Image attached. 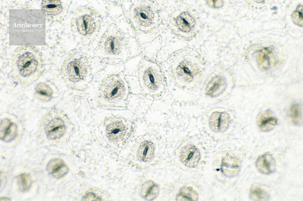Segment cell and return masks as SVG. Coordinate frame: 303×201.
Wrapping results in <instances>:
<instances>
[{
  "instance_id": "44dd1931",
  "label": "cell",
  "mask_w": 303,
  "mask_h": 201,
  "mask_svg": "<svg viewBox=\"0 0 303 201\" xmlns=\"http://www.w3.org/2000/svg\"><path fill=\"white\" fill-rule=\"evenodd\" d=\"M17 181L19 188L22 192L29 190L32 184L31 176L27 173H23L18 175Z\"/></svg>"
},
{
  "instance_id": "4fadbf2b",
  "label": "cell",
  "mask_w": 303,
  "mask_h": 201,
  "mask_svg": "<svg viewBox=\"0 0 303 201\" xmlns=\"http://www.w3.org/2000/svg\"><path fill=\"white\" fill-rule=\"evenodd\" d=\"M152 11L145 6L138 7L136 10L135 19L140 25L147 26L152 23L154 17Z\"/></svg>"
},
{
  "instance_id": "5bb4252c",
  "label": "cell",
  "mask_w": 303,
  "mask_h": 201,
  "mask_svg": "<svg viewBox=\"0 0 303 201\" xmlns=\"http://www.w3.org/2000/svg\"><path fill=\"white\" fill-rule=\"evenodd\" d=\"M17 131L16 125L7 119L3 120L0 126V138L6 142L12 140Z\"/></svg>"
},
{
  "instance_id": "6da1fadb",
  "label": "cell",
  "mask_w": 303,
  "mask_h": 201,
  "mask_svg": "<svg viewBox=\"0 0 303 201\" xmlns=\"http://www.w3.org/2000/svg\"><path fill=\"white\" fill-rule=\"evenodd\" d=\"M128 93V84L125 79L122 77L114 75L108 78L102 90V96L113 104L124 101Z\"/></svg>"
},
{
  "instance_id": "277c9868",
  "label": "cell",
  "mask_w": 303,
  "mask_h": 201,
  "mask_svg": "<svg viewBox=\"0 0 303 201\" xmlns=\"http://www.w3.org/2000/svg\"><path fill=\"white\" fill-rule=\"evenodd\" d=\"M180 157L181 161L185 165L192 167L197 164L200 154L198 149L194 145L190 144L183 148Z\"/></svg>"
},
{
  "instance_id": "3957f363",
  "label": "cell",
  "mask_w": 303,
  "mask_h": 201,
  "mask_svg": "<svg viewBox=\"0 0 303 201\" xmlns=\"http://www.w3.org/2000/svg\"><path fill=\"white\" fill-rule=\"evenodd\" d=\"M105 131L108 139L116 142L123 139L131 130V123L121 117H111L105 123Z\"/></svg>"
},
{
  "instance_id": "9a60e30c",
  "label": "cell",
  "mask_w": 303,
  "mask_h": 201,
  "mask_svg": "<svg viewBox=\"0 0 303 201\" xmlns=\"http://www.w3.org/2000/svg\"><path fill=\"white\" fill-rule=\"evenodd\" d=\"M176 24L179 28L182 31H190L195 24L193 17L187 12L182 13L177 18Z\"/></svg>"
},
{
  "instance_id": "ba28073f",
  "label": "cell",
  "mask_w": 303,
  "mask_h": 201,
  "mask_svg": "<svg viewBox=\"0 0 303 201\" xmlns=\"http://www.w3.org/2000/svg\"><path fill=\"white\" fill-rule=\"evenodd\" d=\"M229 118L226 114L215 112L211 116L209 122L211 129L218 132L225 130L229 125Z\"/></svg>"
},
{
  "instance_id": "9c48e42d",
  "label": "cell",
  "mask_w": 303,
  "mask_h": 201,
  "mask_svg": "<svg viewBox=\"0 0 303 201\" xmlns=\"http://www.w3.org/2000/svg\"><path fill=\"white\" fill-rule=\"evenodd\" d=\"M64 123L60 119L55 118L48 124L46 131L48 137L51 139H55L61 137L65 130Z\"/></svg>"
},
{
  "instance_id": "2e32d148",
  "label": "cell",
  "mask_w": 303,
  "mask_h": 201,
  "mask_svg": "<svg viewBox=\"0 0 303 201\" xmlns=\"http://www.w3.org/2000/svg\"><path fill=\"white\" fill-rule=\"evenodd\" d=\"M77 25L79 31L83 35L92 32L95 28V24L93 20L90 16L88 15L80 17L78 20Z\"/></svg>"
},
{
  "instance_id": "7a4b0ae2",
  "label": "cell",
  "mask_w": 303,
  "mask_h": 201,
  "mask_svg": "<svg viewBox=\"0 0 303 201\" xmlns=\"http://www.w3.org/2000/svg\"><path fill=\"white\" fill-rule=\"evenodd\" d=\"M138 74L140 85L146 93L158 94L163 90L164 78L158 68L148 66L139 70Z\"/></svg>"
},
{
  "instance_id": "e0dca14e",
  "label": "cell",
  "mask_w": 303,
  "mask_h": 201,
  "mask_svg": "<svg viewBox=\"0 0 303 201\" xmlns=\"http://www.w3.org/2000/svg\"><path fill=\"white\" fill-rule=\"evenodd\" d=\"M42 6L43 12L49 15L58 14L61 12L62 9L61 3L58 0H43Z\"/></svg>"
},
{
  "instance_id": "ffe728a7",
  "label": "cell",
  "mask_w": 303,
  "mask_h": 201,
  "mask_svg": "<svg viewBox=\"0 0 303 201\" xmlns=\"http://www.w3.org/2000/svg\"><path fill=\"white\" fill-rule=\"evenodd\" d=\"M289 116L292 122L296 125H300L302 122V110L299 104H292L290 107Z\"/></svg>"
},
{
  "instance_id": "d6986e66",
  "label": "cell",
  "mask_w": 303,
  "mask_h": 201,
  "mask_svg": "<svg viewBox=\"0 0 303 201\" xmlns=\"http://www.w3.org/2000/svg\"><path fill=\"white\" fill-rule=\"evenodd\" d=\"M250 198L254 201H265L269 197L267 192L259 186H253L251 188L249 193Z\"/></svg>"
},
{
  "instance_id": "52a82bcc",
  "label": "cell",
  "mask_w": 303,
  "mask_h": 201,
  "mask_svg": "<svg viewBox=\"0 0 303 201\" xmlns=\"http://www.w3.org/2000/svg\"><path fill=\"white\" fill-rule=\"evenodd\" d=\"M67 69L69 77L74 81L85 77L87 73L86 64L80 59H77L70 63Z\"/></svg>"
},
{
  "instance_id": "8fae6325",
  "label": "cell",
  "mask_w": 303,
  "mask_h": 201,
  "mask_svg": "<svg viewBox=\"0 0 303 201\" xmlns=\"http://www.w3.org/2000/svg\"><path fill=\"white\" fill-rule=\"evenodd\" d=\"M155 151V147L152 142L146 140L142 142L138 147L137 152V157L140 160L145 162L150 161L153 157Z\"/></svg>"
},
{
  "instance_id": "8992f818",
  "label": "cell",
  "mask_w": 303,
  "mask_h": 201,
  "mask_svg": "<svg viewBox=\"0 0 303 201\" xmlns=\"http://www.w3.org/2000/svg\"><path fill=\"white\" fill-rule=\"evenodd\" d=\"M258 170L263 174L269 175L275 171V162L272 155L266 153L259 156L255 162Z\"/></svg>"
},
{
  "instance_id": "5b68a950",
  "label": "cell",
  "mask_w": 303,
  "mask_h": 201,
  "mask_svg": "<svg viewBox=\"0 0 303 201\" xmlns=\"http://www.w3.org/2000/svg\"><path fill=\"white\" fill-rule=\"evenodd\" d=\"M38 62L31 53H26L22 55L18 62V66L21 74L28 76L33 73L36 69Z\"/></svg>"
},
{
  "instance_id": "ac0fdd59",
  "label": "cell",
  "mask_w": 303,
  "mask_h": 201,
  "mask_svg": "<svg viewBox=\"0 0 303 201\" xmlns=\"http://www.w3.org/2000/svg\"><path fill=\"white\" fill-rule=\"evenodd\" d=\"M120 41L117 37L111 36L106 39L105 44V49L106 53L110 54H118L121 50Z\"/></svg>"
},
{
  "instance_id": "7c38bea8",
  "label": "cell",
  "mask_w": 303,
  "mask_h": 201,
  "mask_svg": "<svg viewBox=\"0 0 303 201\" xmlns=\"http://www.w3.org/2000/svg\"><path fill=\"white\" fill-rule=\"evenodd\" d=\"M47 169L52 176L56 179L63 176L67 171V168L63 161L58 158L50 160L48 163Z\"/></svg>"
},
{
  "instance_id": "30bf717a",
  "label": "cell",
  "mask_w": 303,
  "mask_h": 201,
  "mask_svg": "<svg viewBox=\"0 0 303 201\" xmlns=\"http://www.w3.org/2000/svg\"><path fill=\"white\" fill-rule=\"evenodd\" d=\"M257 120L260 130L264 132L271 130L278 124L277 118L273 117L271 112L268 111L258 115Z\"/></svg>"
},
{
  "instance_id": "cb8c5ba5",
  "label": "cell",
  "mask_w": 303,
  "mask_h": 201,
  "mask_svg": "<svg viewBox=\"0 0 303 201\" xmlns=\"http://www.w3.org/2000/svg\"><path fill=\"white\" fill-rule=\"evenodd\" d=\"M9 199V198L6 197H4V198H2L1 199V200H8Z\"/></svg>"
},
{
  "instance_id": "7402d4cb",
  "label": "cell",
  "mask_w": 303,
  "mask_h": 201,
  "mask_svg": "<svg viewBox=\"0 0 303 201\" xmlns=\"http://www.w3.org/2000/svg\"><path fill=\"white\" fill-rule=\"evenodd\" d=\"M269 52L266 49H264L258 52V62L263 67H267L269 64L270 57Z\"/></svg>"
},
{
  "instance_id": "603a6c76",
  "label": "cell",
  "mask_w": 303,
  "mask_h": 201,
  "mask_svg": "<svg viewBox=\"0 0 303 201\" xmlns=\"http://www.w3.org/2000/svg\"><path fill=\"white\" fill-rule=\"evenodd\" d=\"M36 89L38 94L45 98L49 97L52 94V91L45 84H40L38 86Z\"/></svg>"
}]
</instances>
